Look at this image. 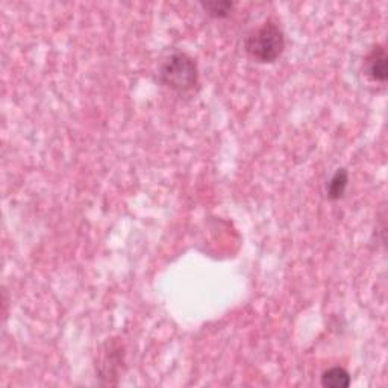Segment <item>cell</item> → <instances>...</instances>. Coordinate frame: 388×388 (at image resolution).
<instances>
[{"mask_svg": "<svg viewBox=\"0 0 388 388\" xmlns=\"http://www.w3.org/2000/svg\"><path fill=\"white\" fill-rule=\"evenodd\" d=\"M320 381L325 388H347L350 385V375L343 367H330L321 373Z\"/></svg>", "mask_w": 388, "mask_h": 388, "instance_id": "cell-5", "label": "cell"}, {"mask_svg": "<svg viewBox=\"0 0 388 388\" xmlns=\"http://www.w3.org/2000/svg\"><path fill=\"white\" fill-rule=\"evenodd\" d=\"M232 6H234L232 2H217V0H214V2L202 4V8L205 9L206 14L214 18L228 17L229 13L232 11Z\"/></svg>", "mask_w": 388, "mask_h": 388, "instance_id": "cell-7", "label": "cell"}, {"mask_svg": "<svg viewBox=\"0 0 388 388\" xmlns=\"http://www.w3.org/2000/svg\"><path fill=\"white\" fill-rule=\"evenodd\" d=\"M349 185V173L346 168H338L330 178V181L326 187V193L330 201H340L347 190Z\"/></svg>", "mask_w": 388, "mask_h": 388, "instance_id": "cell-6", "label": "cell"}, {"mask_svg": "<svg viewBox=\"0 0 388 388\" xmlns=\"http://www.w3.org/2000/svg\"><path fill=\"white\" fill-rule=\"evenodd\" d=\"M123 366V354L119 346L109 344L107 354L103 355L100 364V375L102 377H107V384L112 385V377H119L120 367Z\"/></svg>", "mask_w": 388, "mask_h": 388, "instance_id": "cell-4", "label": "cell"}, {"mask_svg": "<svg viewBox=\"0 0 388 388\" xmlns=\"http://www.w3.org/2000/svg\"><path fill=\"white\" fill-rule=\"evenodd\" d=\"M387 52L382 46H375L367 55L366 58V72L367 76L375 82L384 83L388 76V69H387Z\"/></svg>", "mask_w": 388, "mask_h": 388, "instance_id": "cell-3", "label": "cell"}, {"mask_svg": "<svg viewBox=\"0 0 388 388\" xmlns=\"http://www.w3.org/2000/svg\"><path fill=\"white\" fill-rule=\"evenodd\" d=\"M158 76L166 87L178 93L192 91L199 83V72L196 61L190 55L181 51L168 53L166 58L161 61Z\"/></svg>", "mask_w": 388, "mask_h": 388, "instance_id": "cell-1", "label": "cell"}, {"mask_svg": "<svg viewBox=\"0 0 388 388\" xmlns=\"http://www.w3.org/2000/svg\"><path fill=\"white\" fill-rule=\"evenodd\" d=\"M244 49L257 62L272 64L286 49V36L276 23L266 22L246 35Z\"/></svg>", "mask_w": 388, "mask_h": 388, "instance_id": "cell-2", "label": "cell"}]
</instances>
